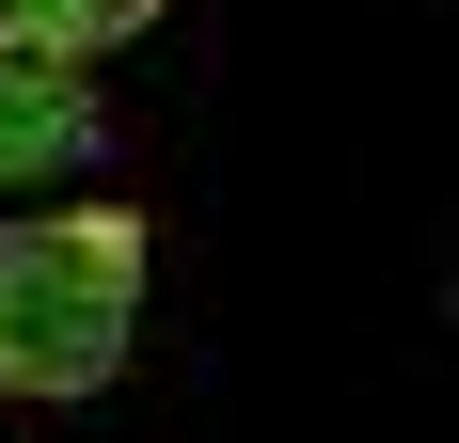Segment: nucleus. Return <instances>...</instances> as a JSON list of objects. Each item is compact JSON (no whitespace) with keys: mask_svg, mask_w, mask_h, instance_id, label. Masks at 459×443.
<instances>
[{"mask_svg":"<svg viewBox=\"0 0 459 443\" xmlns=\"http://www.w3.org/2000/svg\"><path fill=\"white\" fill-rule=\"evenodd\" d=\"M143 333V222L32 206L0 222V396H95Z\"/></svg>","mask_w":459,"mask_h":443,"instance_id":"nucleus-1","label":"nucleus"},{"mask_svg":"<svg viewBox=\"0 0 459 443\" xmlns=\"http://www.w3.org/2000/svg\"><path fill=\"white\" fill-rule=\"evenodd\" d=\"M159 0H0V48H32V64H95V48H127Z\"/></svg>","mask_w":459,"mask_h":443,"instance_id":"nucleus-3","label":"nucleus"},{"mask_svg":"<svg viewBox=\"0 0 459 443\" xmlns=\"http://www.w3.org/2000/svg\"><path fill=\"white\" fill-rule=\"evenodd\" d=\"M80 159H111V127H95L80 64H32V48H0V190H64Z\"/></svg>","mask_w":459,"mask_h":443,"instance_id":"nucleus-2","label":"nucleus"}]
</instances>
